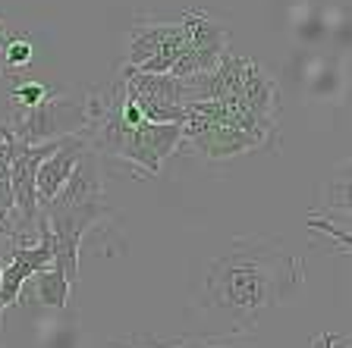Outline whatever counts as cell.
<instances>
[{
    "instance_id": "6da1fadb",
    "label": "cell",
    "mask_w": 352,
    "mask_h": 348,
    "mask_svg": "<svg viewBox=\"0 0 352 348\" xmlns=\"http://www.w3.org/2000/svg\"><path fill=\"white\" fill-rule=\"evenodd\" d=\"M305 283V261L286 242L245 235L233 239L227 254L214 257L205 273L201 305L227 314L236 333H252L264 311H274Z\"/></svg>"
},
{
    "instance_id": "7a4b0ae2",
    "label": "cell",
    "mask_w": 352,
    "mask_h": 348,
    "mask_svg": "<svg viewBox=\"0 0 352 348\" xmlns=\"http://www.w3.org/2000/svg\"><path fill=\"white\" fill-rule=\"evenodd\" d=\"M183 141H192L208 160L236 157L277 145V119H264L227 101H192L186 104Z\"/></svg>"
},
{
    "instance_id": "3957f363",
    "label": "cell",
    "mask_w": 352,
    "mask_h": 348,
    "mask_svg": "<svg viewBox=\"0 0 352 348\" xmlns=\"http://www.w3.org/2000/svg\"><path fill=\"white\" fill-rule=\"evenodd\" d=\"M82 129H85V104H76L69 97H57L54 91L41 107L25 110L22 119H16L10 126L16 141H25V145L57 141V138H66V135H79Z\"/></svg>"
},
{
    "instance_id": "277c9868",
    "label": "cell",
    "mask_w": 352,
    "mask_h": 348,
    "mask_svg": "<svg viewBox=\"0 0 352 348\" xmlns=\"http://www.w3.org/2000/svg\"><path fill=\"white\" fill-rule=\"evenodd\" d=\"M186 47L183 22H148L135 25L129 35V63L139 73H170V66Z\"/></svg>"
},
{
    "instance_id": "5b68a950",
    "label": "cell",
    "mask_w": 352,
    "mask_h": 348,
    "mask_svg": "<svg viewBox=\"0 0 352 348\" xmlns=\"http://www.w3.org/2000/svg\"><path fill=\"white\" fill-rule=\"evenodd\" d=\"M88 138L82 135H66L57 141V148H54L47 157L41 160V167H38V176H35V192H38V211H41L44 204H51L54 198H57V192L66 185V179H69V173H73V167L79 163V157L88 151Z\"/></svg>"
},
{
    "instance_id": "8992f818",
    "label": "cell",
    "mask_w": 352,
    "mask_h": 348,
    "mask_svg": "<svg viewBox=\"0 0 352 348\" xmlns=\"http://www.w3.org/2000/svg\"><path fill=\"white\" fill-rule=\"evenodd\" d=\"M25 286H32V301H38V305H44V308H57V311H63V308L69 305V292H73V286L66 283V276L60 273L57 267L38 270Z\"/></svg>"
},
{
    "instance_id": "52a82bcc",
    "label": "cell",
    "mask_w": 352,
    "mask_h": 348,
    "mask_svg": "<svg viewBox=\"0 0 352 348\" xmlns=\"http://www.w3.org/2000/svg\"><path fill=\"white\" fill-rule=\"evenodd\" d=\"M32 276H35V267L13 254V261L3 267V276H0V314H3V308L19 305V295Z\"/></svg>"
},
{
    "instance_id": "ba28073f",
    "label": "cell",
    "mask_w": 352,
    "mask_h": 348,
    "mask_svg": "<svg viewBox=\"0 0 352 348\" xmlns=\"http://www.w3.org/2000/svg\"><path fill=\"white\" fill-rule=\"evenodd\" d=\"M227 339H198V336H183V339H151V336H132L126 342H113L110 348H227Z\"/></svg>"
},
{
    "instance_id": "9c48e42d",
    "label": "cell",
    "mask_w": 352,
    "mask_h": 348,
    "mask_svg": "<svg viewBox=\"0 0 352 348\" xmlns=\"http://www.w3.org/2000/svg\"><path fill=\"white\" fill-rule=\"evenodd\" d=\"M0 57H3L7 69H25V66H32L35 51H32V41L25 35H10L0 41Z\"/></svg>"
},
{
    "instance_id": "30bf717a",
    "label": "cell",
    "mask_w": 352,
    "mask_h": 348,
    "mask_svg": "<svg viewBox=\"0 0 352 348\" xmlns=\"http://www.w3.org/2000/svg\"><path fill=\"white\" fill-rule=\"evenodd\" d=\"M47 97H51V88L41 85V82H22V85L10 88V101H13L16 107H25V110L41 107Z\"/></svg>"
},
{
    "instance_id": "8fae6325",
    "label": "cell",
    "mask_w": 352,
    "mask_h": 348,
    "mask_svg": "<svg viewBox=\"0 0 352 348\" xmlns=\"http://www.w3.org/2000/svg\"><path fill=\"white\" fill-rule=\"evenodd\" d=\"M308 226H311V229H324L327 235H333V239L340 242V248H349V232H337L333 226L327 223V220H318L315 213H311V217H308Z\"/></svg>"
},
{
    "instance_id": "7c38bea8",
    "label": "cell",
    "mask_w": 352,
    "mask_h": 348,
    "mask_svg": "<svg viewBox=\"0 0 352 348\" xmlns=\"http://www.w3.org/2000/svg\"><path fill=\"white\" fill-rule=\"evenodd\" d=\"M333 342H337V336H333V333H324L321 339L315 342V348H333Z\"/></svg>"
},
{
    "instance_id": "4fadbf2b",
    "label": "cell",
    "mask_w": 352,
    "mask_h": 348,
    "mask_svg": "<svg viewBox=\"0 0 352 348\" xmlns=\"http://www.w3.org/2000/svg\"><path fill=\"white\" fill-rule=\"evenodd\" d=\"M7 38V22H3V16H0V41Z\"/></svg>"
},
{
    "instance_id": "5bb4252c",
    "label": "cell",
    "mask_w": 352,
    "mask_h": 348,
    "mask_svg": "<svg viewBox=\"0 0 352 348\" xmlns=\"http://www.w3.org/2000/svg\"><path fill=\"white\" fill-rule=\"evenodd\" d=\"M0 276H3V264H0Z\"/></svg>"
}]
</instances>
